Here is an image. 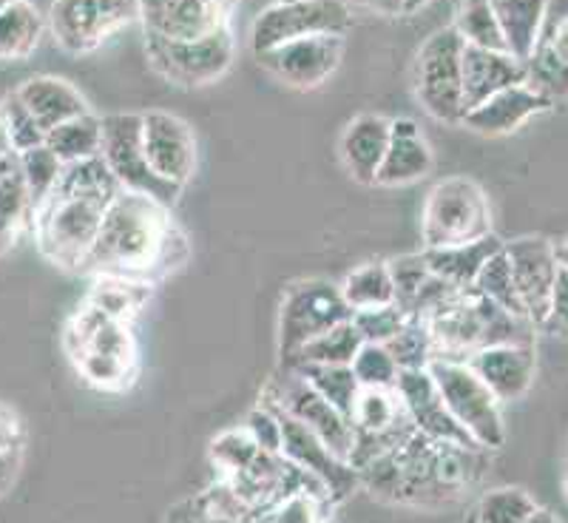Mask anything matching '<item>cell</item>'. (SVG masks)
<instances>
[{
  "instance_id": "obj_5",
  "label": "cell",
  "mask_w": 568,
  "mask_h": 523,
  "mask_svg": "<svg viewBox=\"0 0 568 523\" xmlns=\"http://www.w3.org/2000/svg\"><path fill=\"white\" fill-rule=\"evenodd\" d=\"M105 205L85 197L52 191V197L32 213V233L52 265L63 271H80L89 257Z\"/></svg>"
},
{
  "instance_id": "obj_30",
  "label": "cell",
  "mask_w": 568,
  "mask_h": 523,
  "mask_svg": "<svg viewBox=\"0 0 568 523\" xmlns=\"http://www.w3.org/2000/svg\"><path fill=\"white\" fill-rule=\"evenodd\" d=\"M100 137H103V125H100V117L85 111L80 117H71L65 123L54 125L52 131H45L43 145L58 157L63 165L71 162L89 160V157L100 154Z\"/></svg>"
},
{
  "instance_id": "obj_13",
  "label": "cell",
  "mask_w": 568,
  "mask_h": 523,
  "mask_svg": "<svg viewBox=\"0 0 568 523\" xmlns=\"http://www.w3.org/2000/svg\"><path fill=\"white\" fill-rule=\"evenodd\" d=\"M265 404L284 410L291 419L307 426L329 453L347 461L349 446H353V424L347 415L338 413L329 401H324L311 384L304 382L296 370L284 368L282 373L273 375L265 390Z\"/></svg>"
},
{
  "instance_id": "obj_18",
  "label": "cell",
  "mask_w": 568,
  "mask_h": 523,
  "mask_svg": "<svg viewBox=\"0 0 568 523\" xmlns=\"http://www.w3.org/2000/svg\"><path fill=\"white\" fill-rule=\"evenodd\" d=\"M267 408L278 415V424H282V450H278V455H284L291 464L302 466V470L311 472L313 479L322 481V486L327 490L329 504H336V501L347 497L353 490H358V484H362L358 472L347 461L338 459L336 453H329L327 446L307 426L298 424L284 410L273 408V404H267Z\"/></svg>"
},
{
  "instance_id": "obj_48",
  "label": "cell",
  "mask_w": 568,
  "mask_h": 523,
  "mask_svg": "<svg viewBox=\"0 0 568 523\" xmlns=\"http://www.w3.org/2000/svg\"><path fill=\"white\" fill-rule=\"evenodd\" d=\"M324 501L313 495H291L256 512L251 523H322Z\"/></svg>"
},
{
  "instance_id": "obj_50",
  "label": "cell",
  "mask_w": 568,
  "mask_h": 523,
  "mask_svg": "<svg viewBox=\"0 0 568 523\" xmlns=\"http://www.w3.org/2000/svg\"><path fill=\"white\" fill-rule=\"evenodd\" d=\"M23 446V421L9 404L0 401V453H20Z\"/></svg>"
},
{
  "instance_id": "obj_49",
  "label": "cell",
  "mask_w": 568,
  "mask_h": 523,
  "mask_svg": "<svg viewBox=\"0 0 568 523\" xmlns=\"http://www.w3.org/2000/svg\"><path fill=\"white\" fill-rule=\"evenodd\" d=\"M242 430L251 435V441L262 453L278 455V450H282V424H278V415L267 404L251 410Z\"/></svg>"
},
{
  "instance_id": "obj_40",
  "label": "cell",
  "mask_w": 568,
  "mask_h": 523,
  "mask_svg": "<svg viewBox=\"0 0 568 523\" xmlns=\"http://www.w3.org/2000/svg\"><path fill=\"white\" fill-rule=\"evenodd\" d=\"M537 504L529 492L517 486H504V490H489L480 495L469 517L475 523H526L535 515Z\"/></svg>"
},
{
  "instance_id": "obj_51",
  "label": "cell",
  "mask_w": 568,
  "mask_h": 523,
  "mask_svg": "<svg viewBox=\"0 0 568 523\" xmlns=\"http://www.w3.org/2000/svg\"><path fill=\"white\" fill-rule=\"evenodd\" d=\"M207 517V504L205 497H191L185 504L174 506L165 517V523H205Z\"/></svg>"
},
{
  "instance_id": "obj_26",
  "label": "cell",
  "mask_w": 568,
  "mask_h": 523,
  "mask_svg": "<svg viewBox=\"0 0 568 523\" xmlns=\"http://www.w3.org/2000/svg\"><path fill=\"white\" fill-rule=\"evenodd\" d=\"M549 0H491L504 52L517 63H526L540 34L542 18H546Z\"/></svg>"
},
{
  "instance_id": "obj_45",
  "label": "cell",
  "mask_w": 568,
  "mask_h": 523,
  "mask_svg": "<svg viewBox=\"0 0 568 523\" xmlns=\"http://www.w3.org/2000/svg\"><path fill=\"white\" fill-rule=\"evenodd\" d=\"M0 120L7 125V134L9 142H12L14 154H23V151L43 145V129H40V125L34 123V117L23 109V103H20L14 91L7 94V100L0 103Z\"/></svg>"
},
{
  "instance_id": "obj_24",
  "label": "cell",
  "mask_w": 568,
  "mask_h": 523,
  "mask_svg": "<svg viewBox=\"0 0 568 523\" xmlns=\"http://www.w3.org/2000/svg\"><path fill=\"white\" fill-rule=\"evenodd\" d=\"M389 145V120L382 114H358L344 129L338 154L344 169L362 185H375V174Z\"/></svg>"
},
{
  "instance_id": "obj_23",
  "label": "cell",
  "mask_w": 568,
  "mask_h": 523,
  "mask_svg": "<svg viewBox=\"0 0 568 523\" xmlns=\"http://www.w3.org/2000/svg\"><path fill=\"white\" fill-rule=\"evenodd\" d=\"M520 83H526L524 63H517L515 58L497 52V49L464 46V52H460V89H464L466 109L484 103L497 91Z\"/></svg>"
},
{
  "instance_id": "obj_2",
  "label": "cell",
  "mask_w": 568,
  "mask_h": 523,
  "mask_svg": "<svg viewBox=\"0 0 568 523\" xmlns=\"http://www.w3.org/2000/svg\"><path fill=\"white\" fill-rule=\"evenodd\" d=\"M433 359L466 362L471 353L495 344H535V324L497 308L475 288H460L424 319ZM429 359V362H433Z\"/></svg>"
},
{
  "instance_id": "obj_7",
  "label": "cell",
  "mask_w": 568,
  "mask_h": 523,
  "mask_svg": "<svg viewBox=\"0 0 568 523\" xmlns=\"http://www.w3.org/2000/svg\"><path fill=\"white\" fill-rule=\"evenodd\" d=\"M140 20V0H52L45 29L69 54H94Z\"/></svg>"
},
{
  "instance_id": "obj_42",
  "label": "cell",
  "mask_w": 568,
  "mask_h": 523,
  "mask_svg": "<svg viewBox=\"0 0 568 523\" xmlns=\"http://www.w3.org/2000/svg\"><path fill=\"white\" fill-rule=\"evenodd\" d=\"M349 370L364 390H393L395 379H398V368H395L393 355L387 353L384 344L364 342L358 353L353 355Z\"/></svg>"
},
{
  "instance_id": "obj_8",
  "label": "cell",
  "mask_w": 568,
  "mask_h": 523,
  "mask_svg": "<svg viewBox=\"0 0 568 523\" xmlns=\"http://www.w3.org/2000/svg\"><path fill=\"white\" fill-rule=\"evenodd\" d=\"M460 52L464 43L453 27H446L420 43L413 66V89L420 109L446 125H460L466 111L460 89Z\"/></svg>"
},
{
  "instance_id": "obj_58",
  "label": "cell",
  "mask_w": 568,
  "mask_h": 523,
  "mask_svg": "<svg viewBox=\"0 0 568 523\" xmlns=\"http://www.w3.org/2000/svg\"><path fill=\"white\" fill-rule=\"evenodd\" d=\"M464 523H475V521H471V517H466V521Z\"/></svg>"
},
{
  "instance_id": "obj_37",
  "label": "cell",
  "mask_w": 568,
  "mask_h": 523,
  "mask_svg": "<svg viewBox=\"0 0 568 523\" xmlns=\"http://www.w3.org/2000/svg\"><path fill=\"white\" fill-rule=\"evenodd\" d=\"M60 174H63V162L45 149V145H38V149H29L23 154H18V177L23 182V188H27L32 213L52 197Z\"/></svg>"
},
{
  "instance_id": "obj_21",
  "label": "cell",
  "mask_w": 568,
  "mask_h": 523,
  "mask_svg": "<svg viewBox=\"0 0 568 523\" xmlns=\"http://www.w3.org/2000/svg\"><path fill=\"white\" fill-rule=\"evenodd\" d=\"M466 368L478 375L480 384L497 399V404L524 399L535 382V344H495L471 353Z\"/></svg>"
},
{
  "instance_id": "obj_3",
  "label": "cell",
  "mask_w": 568,
  "mask_h": 523,
  "mask_svg": "<svg viewBox=\"0 0 568 523\" xmlns=\"http://www.w3.org/2000/svg\"><path fill=\"white\" fill-rule=\"evenodd\" d=\"M65 344L71 362L91 388L123 390L134 382L136 344L125 322L83 304L69 322Z\"/></svg>"
},
{
  "instance_id": "obj_12",
  "label": "cell",
  "mask_w": 568,
  "mask_h": 523,
  "mask_svg": "<svg viewBox=\"0 0 568 523\" xmlns=\"http://www.w3.org/2000/svg\"><path fill=\"white\" fill-rule=\"evenodd\" d=\"M103 125V137H100V157L120 182L123 191L131 194H145L151 200L162 202V205H174L180 200L182 191L165 185L154 171L149 169V162L142 157L140 145V125L142 117L131 114V111H120V114L100 117Z\"/></svg>"
},
{
  "instance_id": "obj_19",
  "label": "cell",
  "mask_w": 568,
  "mask_h": 523,
  "mask_svg": "<svg viewBox=\"0 0 568 523\" xmlns=\"http://www.w3.org/2000/svg\"><path fill=\"white\" fill-rule=\"evenodd\" d=\"M526 86L537 94L549 98L551 103L566 94L568 80V3L549 0L540 34L535 40L529 60L524 63Z\"/></svg>"
},
{
  "instance_id": "obj_39",
  "label": "cell",
  "mask_w": 568,
  "mask_h": 523,
  "mask_svg": "<svg viewBox=\"0 0 568 523\" xmlns=\"http://www.w3.org/2000/svg\"><path fill=\"white\" fill-rule=\"evenodd\" d=\"M453 29L464 46H478V49H497V52H504V40H500L495 12H491V0H460Z\"/></svg>"
},
{
  "instance_id": "obj_10",
  "label": "cell",
  "mask_w": 568,
  "mask_h": 523,
  "mask_svg": "<svg viewBox=\"0 0 568 523\" xmlns=\"http://www.w3.org/2000/svg\"><path fill=\"white\" fill-rule=\"evenodd\" d=\"M353 27L347 0H278L256 14L251 27L253 54L267 52L273 46L291 43L318 34L344 38Z\"/></svg>"
},
{
  "instance_id": "obj_33",
  "label": "cell",
  "mask_w": 568,
  "mask_h": 523,
  "mask_svg": "<svg viewBox=\"0 0 568 523\" xmlns=\"http://www.w3.org/2000/svg\"><path fill=\"white\" fill-rule=\"evenodd\" d=\"M54 191H63V194L85 197V200H94L100 205L109 208V202L114 200L123 188L114 180V174L109 171V165L103 162V157H89V160L71 162L63 165V174H60L58 188Z\"/></svg>"
},
{
  "instance_id": "obj_47",
  "label": "cell",
  "mask_w": 568,
  "mask_h": 523,
  "mask_svg": "<svg viewBox=\"0 0 568 523\" xmlns=\"http://www.w3.org/2000/svg\"><path fill=\"white\" fill-rule=\"evenodd\" d=\"M262 453L256 444L251 441V435L245 430H233V433H222L220 439L213 441L211 446V461L216 464V470L222 475H231V472L242 470L247 461H253Z\"/></svg>"
},
{
  "instance_id": "obj_53",
  "label": "cell",
  "mask_w": 568,
  "mask_h": 523,
  "mask_svg": "<svg viewBox=\"0 0 568 523\" xmlns=\"http://www.w3.org/2000/svg\"><path fill=\"white\" fill-rule=\"evenodd\" d=\"M18 455L20 453H0V497L9 490L14 472H18Z\"/></svg>"
},
{
  "instance_id": "obj_31",
  "label": "cell",
  "mask_w": 568,
  "mask_h": 523,
  "mask_svg": "<svg viewBox=\"0 0 568 523\" xmlns=\"http://www.w3.org/2000/svg\"><path fill=\"white\" fill-rule=\"evenodd\" d=\"M344 304L349 313L373 311V308H384V304L395 302L393 279H389L387 262H364V265L353 268L338 284Z\"/></svg>"
},
{
  "instance_id": "obj_28",
  "label": "cell",
  "mask_w": 568,
  "mask_h": 523,
  "mask_svg": "<svg viewBox=\"0 0 568 523\" xmlns=\"http://www.w3.org/2000/svg\"><path fill=\"white\" fill-rule=\"evenodd\" d=\"M433 165H435V157L424 134H413V137L389 134L387 154H384L382 165H378L375 185H384V188L413 185V182H420L424 177H429Z\"/></svg>"
},
{
  "instance_id": "obj_36",
  "label": "cell",
  "mask_w": 568,
  "mask_h": 523,
  "mask_svg": "<svg viewBox=\"0 0 568 523\" xmlns=\"http://www.w3.org/2000/svg\"><path fill=\"white\" fill-rule=\"evenodd\" d=\"M409 415L400 408L395 390H364L355 399V408L349 413L353 433H384L393 426L404 424Z\"/></svg>"
},
{
  "instance_id": "obj_54",
  "label": "cell",
  "mask_w": 568,
  "mask_h": 523,
  "mask_svg": "<svg viewBox=\"0 0 568 523\" xmlns=\"http://www.w3.org/2000/svg\"><path fill=\"white\" fill-rule=\"evenodd\" d=\"M429 3L435 0H400V14H415V12H424Z\"/></svg>"
},
{
  "instance_id": "obj_14",
  "label": "cell",
  "mask_w": 568,
  "mask_h": 523,
  "mask_svg": "<svg viewBox=\"0 0 568 523\" xmlns=\"http://www.w3.org/2000/svg\"><path fill=\"white\" fill-rule=\"evenodd\" d=\"M504 253L509 259L511 282H515L517 299L524 304L526 319L535 324V330H540L549 313L557 273L566 268V242L524 237V240L504 242Z\"/></svg>"
},
{
  "instance_id": "obj_34",
  "label": "cell",
  "mask_w": 568,
  "mask_h": 523,
  "mask_svg": "<svg viewBox=\"0 0 568 523\" xmlns=\"http://www.w3.org/2000/svg\"><path fill=\"white\" fill-rule=\"evenodd\" d=\"M362 344L364 342L362 336H358V330H355L353 322L347 319V322L329 328L327 333H322L318 339L304 344L302 350H296V353L282 364L284 368H307V364H349Z\"/></svg>"
},
{
  "instance_id": "obj_25",
  "label": "cell",
  "mask_w": 568,
  "mask_h": 523,
  "mask_svg": "<svg viewBox=\"0 0 568 523\" xmlns=\"http://www.w3.org/2000/svg\"><path fill=\"white\" fill-rule=\"evenodd\" d=\"M14 94L23 103V109L34 117V123L43 129V134L52 131L54 125L71 120V117H80L85 111H91L83 94L69 80L52 78V74L29 78L27 83L14 89Z\"/></svg>"
},
{
  "instance_id": "obj_9",
  "label": "cell",
  "mask_w": 568,
  "mask_h": 523,
  "mask_svg": "<svg viewBox=\"0 0 568 523\" xmlns=\"http://www.w3.org/2000/svg\"><path fill=\"white\" fill-rule=\"evenodd\" d=\"M142 43L156 74L182 89H200L225 78L236 52L231 27L196 40H165L142 32Z\"/></svg>"
},
{
  "instance_id": "obj_1",
  "label": "cell",
  "mask_w": 568,
  "mask_h": 523,
  "mask_svg": "<svg viewBox=\"0 0 568 523\" xmlns=\"http://www.w3.org/2000/svg\"><path fill=\"white\" fill-rule=\"evenodd\" d=\"M185 259L187 237L171 217V208L145 194L120 191L103 211L80 271L156 284L180 271Z\"/></svg>"
},
{
  "instance_id": "obj_6",
  "label": "cell",
  "mask_w": 568,
  "mask_h": 523,
  "mask_svg": "<svg viewBox=\"0 0 568 523\" xmlns=\"http://www.w3.org/2000/svg\"><path fill=\"white\" fill-rule=\"evenodd\" d=\"M444 408L449 410L458 426L480 450H497L504 444V415L495 395L480 384V379L466 368V362L433 359L426 364Z\"/></svg>"
},
{
  "instance_id": "obj_32",
  "label": "cell",
  "mask_w": 568,
  "mask_h": 523,
  "mask_svg": "<svg viewBox=\"0 0 568 523\" xmlns=\"http://www.w3.org/2000/svg\"><path fill=\"white\" fill-rule=\"evenodd\" d=\"M94 288H91L89 304L98 308L100 313H105L109 319L129 324L136 313L142 311L145 299L151 296V288L154 284L136 282V279H123V276H94Z\"/></svg>"
},
{
  "instance_id": "obj_55",
  "label": "cell",
  "mask_w": 568,
  "mask_h": 523,
  "mask_svg": "<svg viewBox=\"0 0 568 523\" xmlns=\"http://www.w3.org/2000/svg\"><path fill=\"white\" fill-rule=\"evenodd\" d=\"M3 157H14V151H12V142H9L7 125H3V120H0V160H3Z\"/></svg>"
},
{
  "instance_id": "obj_57",
  "label": "cell",
  "mask_w": 568,
  "mask_h": 523,
  "mask_svg": "<svg viewBox=\"0 0 568 523\" xmlns=\"http://www.w3.org/2000/svg\"><path fill=\"white\" fill-rule=\"evenodd\" d=\"M12 3H18V0H0V12H3L7 7H12Z\"/></svg>"
},
{
  "instance_id": "obj_4",
  "label": "cell",
  "mask_w": 568,
  "mask_h": 523,
  "mask_svg": "<svg viewBox=\"0 0 568 523\" xmlns=\"http://www.w3.org/2000/svg\"><path fill=\"white\" fill-rule=\"evenodd\" d=\"M491 233V208L484 188L469 177H446L429 188L420 211L424 251L475 242Z\"/></svg>"
},
{
  "instance_id": "obj_38",
  "label": "cell",
  "mask_w": 568,
  "mask_h": 523,
  "mask_svg": "<svg viewBox=\"0 0 568 523\" xmlns=\"http://www.w3.org/2000/svg\"><path fill=\"white\" fill-rule=\"evenodd\" d=\"M32 225V205H29L27 188L20 182L18 169L0 180V257L14 248L20 233Z\"/></svg>"
},
{
  "instance_id": "obj_27",
  "label": "cell",
  "mask_w": 568,
  "mask_h": 523,
  "mask_svg": "<svg viewBox=\"0 0 568 523\" xmlns=\"http://www.w3.org/2000/svg\"><path fill=\"white\" fill-rule=\"evenodd\" d=\"M504 248V240H497L495 233H486L480 240L466 242V245L453 248H433L424 251L426 268L438 279H444L453 288H471L478 279L480 268L486 265V259Z\"/></svg>"
},
{
  "instance_id": "obj_11",
  "label": "cell",
  "mask_w": 568,
  "mask_h": 523,
  "mask_svg": "<svg viewBox=\"0 0 568 523\" xmlns=\"http://www.w3.org/2000/svg\"><path fill=\"white\" fill-rule=\"evenodd\" d=\"M353 316L344 304L338 284L324 282V279H304L287 288L278 308V353L282 362H287L296 350L327 333L329 328L347 322Z\"/></svg>"
},
{
  "instance_id": "obj_43",
  "label": "cell",
  "mask_w": 568,
  "mask_h": 523,
  "mask_svg": "<svg viewBox=\"0 0 568 523\" xmlns=\"http://www.w3.org/2000/svg\"><path fill=\"white\" fill-rule=\"evenodd\" d=\"M387 268H389V279H393L395 304H398L400 311L409 316L418 293L424 291V284L433 279V271L426 268L424 253H407V257H398L393 259V262H387Z\"/></svg>"
},
{
  "instance_id": "obj_52",
  "label": "cell",
  "mask_w": 568,
  "mask_h": 523,
  "mask_svg": "<svg viewBox=\"0 0 568 523\" xmlns=\"http://www.w3.org/2000/svg\"><path fill=\"white\" fill-rule=\"evenodd\" d=\"M358 9H367L373 14H384V18H395L400 14V0H349Z\"/></svg>"
},
{
  "instance_id": "obj_22",
  "label": "cell",
  "mask_w": 568,
  "mask_h": 523,
  "mask_svg": "<svg viewBox=\"0 0 568 523\" xmlns=\"http://www.w3.org/2000/svg\"><path fill=\"white\" fill-rule=\"evenodd\" d=\"M551 100L537 94L535 89H529L526 83L511 86V89L497 91L484 103L471 105L464 111V120L460 125H466L475 134L484 137H504L515 134L520 125H526L531 117L546 114L551 109Z\"/></svg>"
},
{
  "instance_id": "obj_44",
  "label": "cell",
  "mask_w": 568,
  "mask_h": 523,
  "mask_svg": "<svg viewBox=\"0 0 568 523\" xmlns=\"http://www.w3.org/2000/svg\"><path fill=\"white\" fill-rule=\"evenodd\" d=\"M384 348L393 355V362L398 370L426 368L429 359H433L429 333H426L424 322H418V319H407V324H404L389 342H384Z\"/></svg>"
},
{
  "instance_id": "obj_41",
  "label": "cell",
  "mask_w": 568,
  "mask_h": 523,
  "mask_svg": "<svg viewBox=\"0 0 568 523\" xmlns=\"http://www.w3.org/2000/svg\"><path fill=\"white\" fill-rule=\"evenodd\" d=\"M471 288H475L480 296L489 299V302H495L497 308H504V311L526 319L524 304H520V299H517L515 282H511V268H509V259H506L504 248L486 259V265L480 268L478 279H475V284H471Z\"/></svg>"
},
{
  "instance_id": "obj_29",
  "label": "cell",
  "mask_w": 568,
  "mask_h": 523,
  "mask_svg": "<svg viewBox=\"0 0 568 523\" xmlns=\"http://www.w3.org/2000/svg\"><path fill=\"white\" fill-rule=\"evenodd\" d=\"M45 34V18L29 0H18L0 12V63L27 60Z\"/></svg>"
},
{
  "instance_id": "obj_15",
  "label": "cell",
  "mask_w": 568,
  "mask_h": 523,
  "mask_svg": "<svg viewBox=\"0 0 568 523\" xmlns=\"http://www.w3.org/2000/svg\"><path fill=\"white\" fill-rule=\"evenodd\" d=\"M140 125L142 157L165 185L182 191L196 171V137L182 117L171 111H145Z\"/></svg>"
},
{
  "instance_id": "obj_16",
  "label": "cell",
  "mask_w": 568,
  "mask_h": 523,
  "mask_svg": "<svg viewBox=\"0 0 568 523\" xmlns=\"http://www.w3.org/2000/svg\"><path fill=\"white\" fill-rule=\"evenodd\" d=\"M344 38L336 34H318V38L291 40V43L273 46L267 52H258V66L291 89L307 91L322 86L333 71L342 66Z\"/></svg>"
},
{
  "instance_id": "obj_35",
  "label": "cell",
  "mask_w": 568,
  "mask_h": 523,
  "mask_svg": "<svg viewBox=\"0 0 568 523\" xmlns=\"http://www.w3.org/2000/svg\"><path fill=\"white\" fill-rule=\"evenodd\" d=\"M311 384L324 401H329L342 415L353 413L355 399L362 393V384L353 375L349 364H307V368H291Z\"/></svg>"
},
{
  "instance_id": "obj_17",
  "label": "cell",
  "mask_w": 568,
  "mask_h": 523,
  "mask_svg": "<svg viewBox=\"0 0 568 523\" xmlns=\"http://www.w3.org/2000/svg\"><path fill=\"white\" fill-rule=\"evenodd\" d=\"M240 0H140V27L165 40H196L231 27Z\"/></svg>"
},
{
  "instance_id": "obj_56",
  "label": "cell",
  "mask_w": 568,
  "mask_h": 523,
  "mask_svg": "<svg viewBox=\"0 0 568 523\" xmlns=\"http://www.w3.org/2000/svg\"><path fill=\"white\" fill-rule=\"evenodd\" d=\"M526 523H560V517L555 515V512H549V510H540V506H537L535 510V515L529 517V521Z\"/></svg>"
},
{
  "instance_id": "obj_20",
  "label": "cell",
  "mask_w": 568,
  "mask_h": 523,
  "mask_svg": "<svg viewBox=\"0 0 568 523\" xmlns=\"http://www.w3.org/2000/svg\"><path fill=\"white\" fill-rule=\"evenodd\" d=\"M395 395H398L400 408L407 410L409 421H413L415 433L426 435L433 441H449V444L460 446H478L469 435L458 426V421L449 415L444 408L438 390H435L433 379L426 373V368L415 370H398L395 379Z\"/></svg>"
},
{
  "instance_id": "obj_46",
  "label": "cell",
  "mask_w": 568,
  "mask_h": 523,
  "mask_svg": "<svg viewBox=\"0 0 568 523\" xmlns=\"http://www.w3.org/2000/svg\"><path fill=\"white\" fill-rule=\"evenodd\" d=\"M407 313L400 311L398 304H384V308H373V311H358L349 316L353 328L358 330L362 342L384 344L407 324Z\"/></svg>"
}]
</instances>
